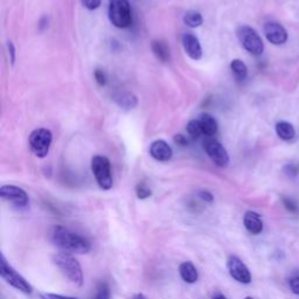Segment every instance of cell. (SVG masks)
Instances as JSON below:
<instances>
[{"label": "cell", "mask_w": 299, "mask_h": 299, "mask_svg": "<svg viewBox=\"0 0 299 299\" xmlns=\"http://www.w3.org/2000/svg\"><path fill=\"white\" fill-rule=\"evenodd\" d=\"M51 241L62 252L68 254H88L91 250V243L85 237L72 232L63 226H54L49 233Z\"/></svg>", "instance_id": "obj_1"}, {"label": "cell", "mask_w": 299, "mask_h": 299, "mask_svg": "<svg viewBox=\"0 0 299 299\" xmlns=\"http://www.w3.org/2000/svg\"><path fill=\"white\" fill-rule=\"evenodd\" d=\"M54 263L69 282H72L76 285H82V267L74 256L68 254V252L61 251L54 256Z\"/></svg>", "instance_id": "obj_2"}, {"label": "cell", "mask_w": 299, "mask_h": 299, "mask_svg": "<svg viewBox=\"0 0 299 299\" xmlns=\"http://www.w3.org/2000/svg\"><path fill=\"white\" fill-rule=\"evenodd\" d=\"M110 23L117 28H128L132 24L131 7L129 0H109L108 8Z\"/></svg>", "instance_id": "obj_3"}, {"label": "cell", "mask_w": 299, "mask_h": 299, "mask_svg": "<svg viewBox=\"0 0 299 299\" xmlns=\"http://www.w3.org/2000/svg\"><path fill=\"white\" fill-rule=\"evenodd\" d=\"M0 276H1V278L4 279L7 284L13 286L14 289L19 290V291L27 295L32 294V285L25 279V277L21 276L20 273L8 263L4 254H1V256H0Z\"/></svg>", "instance_id": "obj_4"}, {"label": "cell", "mask_w": 299, "mask_h": 299, "mask_svg": "<svg viewBox=\"0 0 299 299\" xmlns=\"http://www.w3.org/2000/svg\"><path fill=\"white\" fill-rule=\"evenodd\" d=\"M91 171L96 179L98 186L102 190H109L112 187V175H111L110 160L104 156H95L91 159Z\"/></svg>", "instance_id": "obj_5"}, {"label": "cell", "mask_w": 299, "mask_h": 299, "mask_svg": "<svg viewBox=\"0 0 299 299\" xmlns=\"http://www.w3.org/2000/svg\"><path fill=\"white\" fill-rule=\"evenodd\" d=\"M236 33L239 41L241 42L242 47L245 48L246 52L255 55V56H258V55L263 53V41H262L261 36L258 35L257 32H256L254 28L243 25V26H240L239 28H237Z\"/></svg>", "instance_id": "obj_6"}, {"label": "cell", "mask_w": 299, "mask_h": 299, "mask_svg": "<svg viewBox=\"0 0 299 299\" xmlns=\"http://www.w3.org/2000/svg\"><path fill=\"white\" fill-rule=\"evenodd\" d=\"M52 141H53V135L48 129L40 128L35 129L29 136L28 144L30 151L38 158H45L49 153Z\"/></svg>", "instance_id": "obj_7"}, {"label": "cell", "mask_w": 299, "mask_h": 299, "mask_svg": "<svg viewBox=\"0 0 299 299\" xmlns=\"http://www.w3.org/2000/svg\"><path fill=\"white\" fill-rule=\"evenodd\" d=\"M205 151L209 158L218 167H227L229 164V155L223 145L217 139L209 138L205 141Z\"/></svg>", "instance_id": "obj_8"}, {"label": "cell", "mask_w": 299, "mask_h": 299, "mask_svg": "<svg viewBox=\"0 0 299 299\" xmlns=\"http://www.w3.org/2000/svg\"><path fill=\"white\" fill-rule=\"evenodd\" d=\"M227 268L230 276L236 282L241 283V284H250L251 283L250 270L243 263L241 258H239L237 256H229V258L227 261Z\"/></svg>", "instance_id": "obj_9"}, {"label": "cell", "mask_w": 299, "mask_h": 299, "mask_svg": "<svg viewBox=\"0 0 299 299\" xmlns=\"http://www.w3.org/2000/svg\"><path fill=\"white\" fill-rule=\"evenodd\" d=\"M0 196L19 208L27 207L29 203L28 194L23 189L14 186V185H4V186L0 187Z\"/></svg>", "instance_id": "obj_10"}, {"label": "cell", "mask_w": 299, "mask_h": 299, "mask_svg": "<svg viewBox=\"0 0 299 299\" xmlns=\"http://www.w3.org/2000/svg\"><path fill=\"white\" fill-rule=\"evenodd\" d=\"M264 34L272 45H283L288 40L286 29L280 24L273 23V21L264 25Z\"/></svg>", "instance_id": "obj_11"}, {"label": "cell", "mask_w": 299, "mask_h": 299, "mask_svg": "<svg viewBox=\"0 0 299 299\" xmlns=\"http://www.w3.org/2000/svg\"><path fill=\"white\" fill-rule=\"evenodd\" d=\"M181 42H183V47L186 52V54L192 58V60L198 61L202 57V47L200 45L199 39L195 35L190 33H185L181 36Z\"/></svg>", "instance_id": "obj_12"}, {"label": "cell", "mask_w": 299, "mask_h": 299, "mask_svg": "<svg viewBox=\"0 0 299 299\" xmlns=\"http://www.w3.org/2000/svg\"><path fill=\"white\" fill-rule=\"evenodd\" d=\"M150 155L158 162H168L173 156V150L165 140H155L150 145Z\"/></svg>", "instance_id": "obj_13"}, {"label": "cell", "mask_w": 299, "mask_h": 299, "mask_svg": "<svg viewBox=\"0 0 299 299\" xmlns=\"http://www.w3.org/2000/svg\"><path fill=\"white\" fill-rule=\"evenodd\" d=\"M243 224H245V229L254 235H258L263 232V221L257 213L252 211L245 213V217H243Z\"/></svg>", "instance_id": "obj_14"}, {"label": "cell", "mask_w": 299, "mask_h": 299, "mask_svg": "<svg viewBox=\"0 0 299 299\" xmlns=\"http://www.w3.org/2000/svg\"><path fill=\"white\" fill-rule=\"evenodd\" d=\"M179 275H180L181 279H183L184 282L189 283V284H194L199 278L198 270L194 267L192 262L189 261L183 262V263L179 266Z\"/></svg>", "instance_id": "obj_15"}, {"label": "cell", "mask_w": 299, "mask_h": 299, "mask_svg": "<svg viewBox=\"0 0 299 299\" xmlns=\"http://www.w3.org/2000/svg\"><path fill=\"white\" fill-rule=\"evenodd\" d=\"M198 121L201 125L203 135L207 136V137L212 138L213 136L217 135V122L215 119V117H213L211 113H201L199 116Z\"/></svg>", "instance_id": "obj_16"}, {"label": "cell", "mask_w": 299, "mask_h": 299, "mask_svg": "<svg viewBox=\"0 0 299 299\" xmlns=\"http://www.w3.org/2000/svg\"><path fill=\"white\" fill-rule=\"evenodd\" d=\"M113 101L116 102L117 106L124 110L135 109L138 104L137 97L131 92H117L113 96Z\"/></svg>", "instance_id": "obj_17"}, {"label": "cell", "mask_w": 299, "mask_h": 299, "mask_svg": "<svg viewBox=\"0 0 299 299\" xmlns=\"http://www.w3.org/2000/svg\"><path fill=\"white\" fill-rule=\"evenodd\" d=\"M151 49L156 57L162 62H168L171 60V52H169L168 45L163 40H153L151 44Z\"/></svg>", "instance_id": "obj_18"}, {"label": "cell", "mask_w": 299, "mask_h": 299, "mask_svg": "<svg viewBox=\"0 0 299 299\" xmlns=\"http://www.w3.org/2000/svg\"><path fill=\"white\" fill-rule=\"evenodd\" d=\"M276 134L280 139L290 140L296 136V131L294 125L289 122H278L276 124Z\"/></svg>", "instance_id": "obj_19"}, {"label": "cell", "mask_w": 299, "mask_h": 299, "mask_svg": "<svg viewBox=\"0 0 299 299\" xmlns=\"http://www.w3.org/2000/svg\"><path fill=\"white\" fill-rule=\"evenodd\" d=\"M230 69L235 76V79L237 81H243V80L246 79V75H248V68H246L245 63L243 61L239 60V58H235L230 62Z\"/></svg>", "instance_id": "obj_20"}, {"label": "cell", "mask_w": 299, "mask_h": 299, "mask_svg": "<svg viewBox=\"0 0 299 299\" xmlns=\"http://www.w3.org/2000/svg\"><path fill=\"white\" fill-rule=\"evenodd\" d=\"M184 23L190 28H196V27L201 26L203 23V18L201 13H199L198 11H187L184 15Z\"/></svg>", "instance_id": "obj_21"}, {"label": "cell", "mask_w": 299, "mask_h": 299, "mask_svg": "<svg viewBox=\"0 0 299 299\" xmlns=\"http://www.w3.org/2000/svg\"><path fill=\"white\" fill-rule=\"evenodd\" d=\"M186 130L192 139H198V138L201 137V135H203L201 125H200L198 119H192V121H190L189 124H187Z\"/></svg>", "instance_id": "obj_22"}, {"label": "cell", "mask_w": 299, "mask_h": 299, "mask_svg": "<svg viewBox=\"0 0 299 299\" xmlns=\"http://www.w3.org/2000/svg\"><path fill=\"white\" fill-rule=\"evenodd\" d=\"M110 297H111V292L109 285H108L106 282L98 283L96 297L94 299H110Z\"/></svg>", "instance_id": "obj_23"}, {"label": "cell", "mask_w": 299, "mask_h": 299, "mask_svg": "<svg viewBox=\"0 0 299 299\" xmlns=\"http://www.w3.org/2000/svg\"><path fill=\"white\" fill-rule=\"evenodd\" d=\"M136 194H137L138 199L145 200L152 195V190H151V189L147 186V185L140 183L136 186Z\"/></svg>", "instance_id": "obj_24"}, {"label": "cell", "mask_w": 299, "mask_h": 299, "mask_svg": "<svg viewBox=\"0 0 299 299\" xmlns=\"http://www.w3.org/2000/svg\"><path fill=\"white\" fill-rule=\"evenodd\" d=\"M82 5L89 11L97 10L102 4V0H81Z\"/></svg>", "instance_id": "obj_25"}, {"label": "cell", "mask_w": 299, "mask_h": 299, "mask_svg": "<svg viewBox=\"0 0 299 299\" xmlns=\"http://www.w3.org/2000/svg\"><path fill=\"white\" fill-rule=\"evenodd\" d=\"M94 78H95V80H96V82L98 83V84L102 85V87L107 84V75H106V73H104L102 69L95 70Z\"/></svg>", "instance_id": "obj_26"}, {"label": "cell", "mask_w": 299, "mask_h": 299, "mask_svg": "<svg viewBox=\"0 0 299 299\" xmlns=\"http://www.w3.org/2000/svg\"><path fill=\"white\" fill-rule=\"evenodd\" d=\"M289 285H290V289H291V291L294 292L295 295L299 296V273H297V275H295L294 277L290 278Z\"/></svg>", "instance_id": "obj_27"}, {"label": "cell", "mask_w": 299, "mask_h": 299, "mask_svg": "<svg viewBox=\"0 0 299 299\" xmlns=\"http://www.w3.org/2000/svg\"><path fill=\"white\" fill-rule=\"evenodd\" d=\"M283 205L285 206V208L288 209L289 212H292V213L298 212V206H297V203H296L292 199H290V198H283Z\"/></svg>", "instance_id": "obj_28"}, {"label": "cell", "mask_w": 299, "mask_h": 299, "mask_svg": "<svg viewBox=\"0 0 299 299\" xmlns=\"http://www.w3.org/2000/svg\"><path fill=\"white\" fill-rule=\"evenodd\" d=\"M198 196L202 200V201H205V202L211 203V202L214 201V196H213V194L209 192V190H200V192L198 193Z\"/></svg>", "instance_id": "obj_29"}, {"label": "cell", "mask_w": 299, "mask_h": 299, "mask_svg": "<svg viewBox=\"0 0 299 299\" xmlns=\"http://www.w3.org/2000/svg\"><path fill=\"white\" fill-rule=\"evenodd\" d=\"M284 172H285V174L288 175V177L295 178V177H297V174H298V172H299V168L297 167V166H295V165H292V164H289V165H286L285 167H284Z\"/></svg>", "instance_id": "obj_30"}, {"label": "cell", "mask_w": 299, "mask_h": 299, "mask_svg": "<svg viewBox=\"0 0 299 299\" xmlns=\"http://www.w3.org/2000/svg\"><path fill=\"white\" fill-rule=\"evenodd\" d=\"M41 299H79L75 297H69V296L62 295H55V294H41L40 295Z\"/></svg>", "instance_id": "obj_31"}, {"label": "cell", "mask_w": 299, "mask_h": 299, "mask_svg": "<svg viewBox=\"0 0 299 299\" xmlns=\"http://www.w3.org/2000/svg\"><path fill=\"white\" fill-rule=\"evenodd\" d=\"M173 140L175 144L180 145V146H187L189 145V138L184 135H175Z\"/></svg>", "instance_id": "obj_32"}, {"label": "cell", "mask_w": 299, "mask_h": 299, "mask_svg": "<svg viewBox=\"0 0 299 299\" xmlns=\"http://www.w3.org/2000/svg\"><path fill=\"white\" fill-rule=\"evenodd\" d=\"M7 51H8V55H10L11 64H14V62H15V47H14V45L12 44V41H7Z\"/></svg>", "instance_id": "obj_33"}, {"label": "cell", "mask_w": 299, "mask_h": 299, "mask_svg": "<svg viewBox=\"0 0 299 299\" xmlns=\"http://www.w3.org/2000/svg\"><path fill=\"white\" fill-rule=\"evenodd\" d=\"M212 299H227V297L224 295L220 294V292H217V294H215L214 296H213Z\"/></svg>", "instance_id": "obj_34"}, {"label": "cell", "mask_w": 299, "mask_h": 299, "mask_svg": "<svg viewBox=\"0 0 299 299\" xmlns=\"http://www.w3.org/2000/svg\"><path fill=\"white\" fill-rule=\"evenodd\" d=\"M131 299H147L143 294H136Z\"/></svg>", "instance_id": "obj_35"}, {"label": "cell", "mask_w": 299, "mask_h": 299, "mask_svg": "<svg viewBox=\"0 0 299 299\" xmlns=\"http://www.w3.org/2000/svg\"><path fill=\"white\" fill-rule=\"evenodd\" d=\"M245 299H254V298H252V297H245Z\"/></svg>", "instance_id": "obj_36"}]
</instances>
